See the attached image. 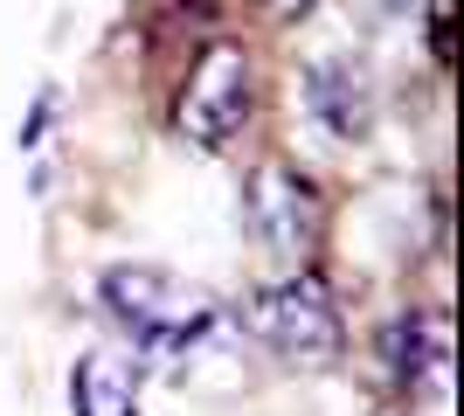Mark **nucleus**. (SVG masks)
<instances>
[{"label":"nucleus","mask_w":464,"mask_h":416,"mask_svg":"<svg viewBox=\"0 0 464 416\" xmlns=\"http://www.w3.org/2000/svg\"><path fill=\"white\" fill-rule=\"evenodd\" d=\"M97 298L125 340H132L139 361H194L201 347L229 340L236 313L208 285H194L180 271H160V264H111L97 277Z\"/></svg>","instance_id":"1"},{"label":"nucleus","mask_w":464,"mask_h":416,"mask_svg":"<svg viewBox=\"0 0 464 416\" xmlns=\"http://www.w3.org/2000/svg\"><path fill=\"white\" fill-rule=\"evenodd\" d=\"M256 111V63L236 35H201V49L188 56L174 83V125L188 146L222 153Z\"/></svg>","instance_id":"2"},{"label":"nucleus","mask_w":464,"mask_h":416,"mask_svg":"<svg viewBox=\"0 0 464 416\" xmlns=\"http://www.w3.org/2000/svg\"><path fill=\"white\" fill-rule=\"evenodd\" d=\"M256 347H271L285 368H326L340 347H347V326H340V298L319 271H291L264 292H250L243 319Z\"/></svg>","instance_id":"3"},{"label":"nucleus","mask_w":464,"mask_h":416,"mask_svg":"<svg viewBox=\"0 0 464 416\" xmlns=\"http://www.w3.org/2000/svg\"><path fill=\"white\" fill-rule=\"evenodd\" d=\"M243 222H250V237L264 243V257H271L285 277L291 271H312L319 237H326L319 188H312L298 167H285V160L250 167V180H243Z\"/></svg>","instance_id":"4"},{"label":"nucleus","mask_w":464,"mask_h":416,"mask_svg":"<svg viewBox=\"0 0 464 416\" xmlns=\"http://www.w3.org/2000/svg\"><path fill=\"white\" fill-rule=\"evenodd\" d=\"M374 354H382V375L395 382V389H416V382H430V389H444V368H450V334L437 313H395L374 334Z\"/></svg>","instance_id":"5"},{"label":"nucleus","mask_w":464,"mask_h":416,"mask_svg":"<svg viewBox=\"0 0 464 416\" xmlns=\"http://www.w3.org/2000/svg\"><path fill=\"white\" fill-rule=\"evenodd\" d=\"M139 354L125 347H91L70 368V416H139Z\"/></svg>","instance_id":"6"},{"label":"nucleus","mask_w":464,"mask_h":416,"mask_svg":"<svg viewBox=\"0 0 464 416\" xmlns=\"http://www.w3.org/2000/svg\"><path fill=\"white\" fill-rule=\"evenodd\" d=\"M305 111L326 125L333 139H361L368 119H374L368 83H361L353 63H312V70H305Z\"/></svg>","instance_id":"7"},{"label":"nucleus","mask_w":464,"mask_h":416,"mask_svg":"<svg viewBox=\"0 0 464 416\" xmlns=\"http://www.w3.org/2000/svg\"><path fill=\"white\" fill-rule=\"evenodd\" d=\"M256 7H264V15H277V21H298V15H312L319 0H256Z\"/></svg>","instance_id":"8"}]
</instances>
